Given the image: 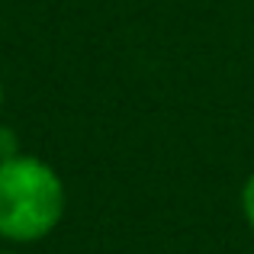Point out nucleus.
I'll return each instance as SVG.
<instances>
[{"mask_svg":"<svg viewBox=\"0 0 254 254\" xmlns=\"http://www.w3.org/2000/svg\"><path fill=\"white\" fill-rule=\"evenodd\" d=\"M68 206L62 174L36 155L0 161V238L32 245L58 229Z\"/></svg>","mask_w":254,"mask_h":254,"instance_id":"nucleus-1","label":"nucleus"},{"mask_svg":"<svg viewBox=\"0 0 254 254\" xmlns=\"http://www.w3.org/2000/svg\"><path fill=\"white\" fill-rule=\"evenodd\" d=\"M16 155H23L16 129H10V126L0 123V161H10V158H16Z\"/></svg>","mask_w":254,"mask_h":254,"instance_id":"nucleus-2","label":"nucleus"},{"mask_svg":"<svg viewBox=\"0 0 254 254\" xmlns=\"http://www.w3.org/2000/svg\"><path fill=\"white\" fill-rule=\"evenodd\" d=\"M242 212H245V219H248V225L254 229V171L248 174V180H245V187H242Z\"/></svg>","mask_w":254,"mask_h":254,"instance_id":"nucleus-3","label":"nucleus"},{"mask_svg":"<svg viewBox=\"0 0 254 254\" xmlns=\"http://www.w3.org/2000/svg\"><path fill=\"white\" fill-rule=\"evenodd\" d=\"M0 113H3V84H0Z\"/></svg>","mask_w":254,"mask_h":254,"instance_id":"nucleus-4","label":"nucleus"},{"mask_svg":"<svg viewBox=\"0 0 254 254\" xmlns=\"http://www.w3.org/2000/svg\"><path fill=\"white\" fill-rule=\"evenodd\" d=\"M0 254H16V251H0Z\"/></svg>","mask_w":254,"mask_h":254,"instance_id":"nucleus-5","label":"nucleus"}]
</instances>
